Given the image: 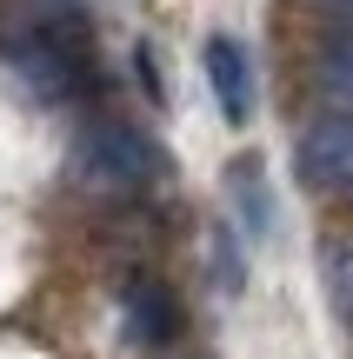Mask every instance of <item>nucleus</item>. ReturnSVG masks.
Masks as SVG:
<instances>
[{
	"label": "nucleus",
	"mask_w": 353,
	"mask_h": 359,
	"mask_svg": "<svg viewBox=\"0 0 353 359\" xmlns=\"http://www.w3.org/2000/svg\"><path fill=\"white\" fill-rule=\"evenodd\" d=\"M320 280H327L333 313L353 326V240H340V246H327V253H320Z\"/></svg>",
	"instance_id": "nucleus-6"
},
{
	"label": "nucleus",
	"mask_w": 353,
	"mask_h": 359,
	"mask_svg": "<svg viewBox=\"0 0 353 359\" xmlns=\"http://www.w3.org/2000/svg\"><path fill=\"white\" fill-rule=\"evenodd\" d=\"M87 173L100 180V187L133 193V187L154 180V147H147L133 127H93L87 133Z\"/></svg>",
	"instance_id": "nucleus-2"
},
{
	"label": "nucleus",
	"mask_w": 353,
	"mask_h": 359,
	"mask_svg": "<svg viewBox=\"0 0 353 359\" xmlns=\"http://www.w3.org/2000/svg\"><path fill=\"white\" fill-rule=\"evenodd\" d=\"M293 173L320 200H353V114H320L293 140Z\"/></svg>",
	"instance_id": "nucleus-1"
},
{
	"label": "nucleus",
	"mask_w": 353,
	"mask_h": 359,
	"mask_svg": "<svg viewBox=\"0 0 353 359\" xmlns=\"http://www.w3.org/2000/svg\"><path fill=\"white\" fill-rule=\"evenodd\" d=\"M127 326H133L140 346H167L173 339V299L160 293L154 280H133L127 286Z\"/></svg>",
	"instance_id": "nucleus-5"
},
{
	"label": "nucleus",
	"mask_w": 353,
	"mask_h": 359,
	"mask_svg": "<svg viewBox=\"0 0 353 359\" xmlns=\"http://www.w3.org/2000/svg\"><path fill=\"white\" fill-rule=\"evenodd\" d=\"M207 87H213V107H220L227 127H240L253 114V60H247V47L234 34L207 40Z\"/></svg>",
	"instance_id": "nucleus-3"
},
{
	"label": "nucleus",
	"mask_w": 353,
	"mask_h": 359,
	"mask_svg": "<svg viewBox=\"0 0 353 359\" xmlns=\"http://www.w3.org/2000/svg\"><path fill=\"white\" fill-rule=\"evenodd\" d=\"M320 80H327V93L353 114V34H347V40H333V47L320 53Z\"/></svg>",
	"instance_id": "nucleus-7"
},
{
	"label": "nucleus",
	"mask_w": 353,
	"mask_h": 359,
	"mask_svg": "<svg viewBox=\"0 0 353 359\" xmlns=\"http://www.w3.org/2000/svg\"><path fill=\"white\" fill-rule=\"evenodd\" d=\"M227 206L240 213V233H247V240H267V233H274V187H267L260 154H240L234 167H227Z\"/></svg>",
	"instance_id": "nucleus-4"
}]
</instances>
